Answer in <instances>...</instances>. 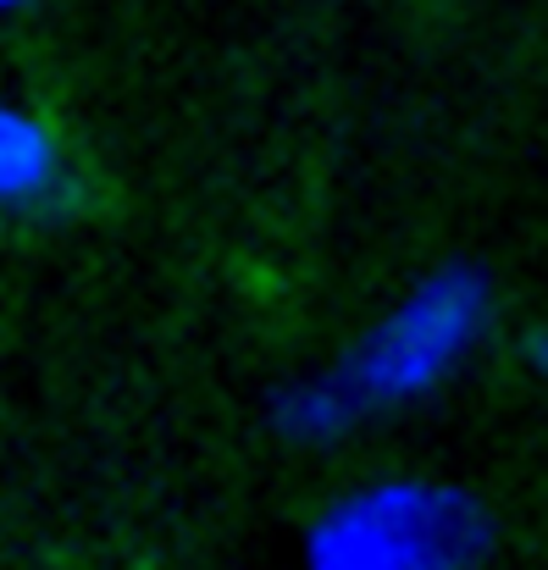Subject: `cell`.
I'll return each instance as SVG.
<instances>
[{
    "instance_id": "5b68a950",
    "label": "cell",
    "mask_w": 548,
    "mask_h": 570,
    "mask_svg": "<svg viewBox=\"0 0 548 570\" xmlns=\"http://www.w3.org/2000/svg\"><path fill=\"white\" fill-rule=\"evenodd\" d=\"M532 361H538V372H544V387H548V338L532 344Z\"/></svg>"
},
{
    "instance_id": "277c9868",
    "label": "cell",
    "mask_w": 548,
    "mask_h": 570,
    "mask_svg": "<svg viewBox=\"0 0 548 570\" xmlns=\"http://www.w3.org/2000/svg\"><path fill=\"white\" fill-rule=\"evenodd\" d=\"M355 415H361V404L344 393L339 377L300 382V387H288L283 404H277V421H283V432H288L294 443H333Z\"/></svg>"
},
{
    "instance_id": "6da1fadb",
    "label": "cell",
    "mask_w": 548,
    "mask_h": 570,
    "mask_svg": "<svg viewBox=\"0 0 548 570\" xmlns=\"http://www.w3.org/2000/svg\"><path fill=\"white\" fill-rule=\"evenodd\" d=\"M482 510L438 482H376L333 504L305 543L311 570H466L482 554Z\"/></svg>"
},
{
    "instance_id": "8992f818",
    "label": "cell",
    "mask_w": 548,
    "mask_h": 570,
    "mask_svg": "<svg viewBox=\"0 0 548 570\" xmlns=\"http://www.w3.org/2000/svg\"><path fill=\"white\" fill-rule=\"evenodd\" d=\"M6 6H11V11H22V6H39V0H6Z\"/></svg>"
},
{
    "instance_id": "3957f363",
    "label": "cell",
    "mask_w": 548,
    "mask_h": 570,
    "mask_svg": "<svg viewBox=\"0 0 548 570\" xmlns=\"http://www.w3.org/2000/svg\"><path fill=\"white\" fill-rule=\"evenodd\" d=\"M61 178H67V161H61V139L50 134V122L11 106L0 117V194H6V205H50L61 194Z\"/></svg>"
},
{
    "instance_id": "7a4b0ae2",
    "label": "cell",
    "mask_w": 548,
    "mask_h": 570,
    "mask_svg": "<svg viewBox=\"0 0 548 570\" xmlns=\"http://www.w3.org/2000/svg\"><path fill=\"white\" fill-rule=\"evenodd\" d=\"M488 311V288L471 272H438L421 288L399 299L393 316H382L361 338V350L333 372L344 393L371 410V404H399L427 393L460 355L471 350L477 327Z\"/></svg>"
}]
</instances>
